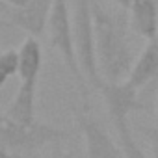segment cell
I'll use <instances>...</instances> for the list:
<instances>
[{"label":"cell","mask_w":158,"mask_h":158,"mask_svg":"<svg viewBox=\"0 0 158 158\" xmlns=\"http://www.w3.org/2000/svg\"><path fill=\"white\" fill-rule=\"evenodd\" d=\"M91 13L95 23V43L99 71L104 82H127L134 67V54L128 41V15L127 11H112L99 0H91Z\"/></svg>","instance_id":"6da1fadb"},{"label":"cell","mask_w":158,"mask_h":158,"mask_svg":"<svg viewBox=\"0 0 158 158\" xmlns=\"http://www.w3.org/2000/svg\"><path fill=\"white\" fill-rule=\"evenodd\" d=\"M47 30H48L50 47L61 56L67 71L71 73L78 91H80V95L86 102L91 88L86 82V78L80 71V65H78V56H76V47H74V32H73V17L69 11L67 0H54Z\"/></svg>","instance_id":"7a4b0ae2"},{"label":"cell","mask_w":158,"mask_h":158,"mask_svg":"<svg viewBox=\"0 0 158 158\" xmlns=\"http://www.w3.org/2000/svg\"><path fill=\"white\" fill-rule=\"evenodd\" d=\"M71 136L69 130L60 128L50 123L34 121L30 125H19L6 117H2L0 125V145L2 151H8L11 154L21 152H34L43 149L50 143H60L61 139H67Z\"/></svg>","instance_id":"3957f363"},{"label":"cell","mask_w":158,"mask_h":158,"mask_svg":"<svg viewBox=\"0 0 158 158\" xmlns=\"http://www.w3.org/2000/svg\"><path fill=\"white\" fill-rule=\"evenodd\" d=\"M74 47L78 56V65L91 89H101L104 80L99 71L97 43H95V23L91 13V0H76L73 17Z\"/></svg>","instance_id":"277c9868"},{"label":"cell","mask_w":158,"mask_h":158,"mask_svg":"<svg viewBox=\"0 0 158 158\" xmlns=\"http://www.w3.org/2000/svg\"><path fill=\"white\" fill-rule=\"evenodd\" d=\"M76 127L82 132V138L86 141L88 158H125L119 141H115L110 136V132L93 115L86 112H78Z\"/></svg>","instance_id":"5b68a950"},{"label":"cell","mask_w":158,"mask_h":158,"mask_svg":"<svg viewBox=\"0 0 158 158\" xmlns=\"http://www.w3.org/2000/svg\"><path fill=\"white\" fill-rule=\"evenodd\" d=\"M110 121H128V117L136 112L147 110L143 101L139 99V89H136L130 82H119V84H110L104 82V86L99 89Z\"/></svg>","instance_id":"8992f818"},{"label":"cell","mask_w":158,"mask_h":158,"mask_svg":"<svg viewBox=\"0 0 158 158\" xmlns=\"http://www.w3.org/2000/svg\"><path fill=\"white\" fill-rule=\"evenodd\" d=\"M54 0H32L21 10H11L6 19V24L17 26L32 37H39L48 26Z\"/></svg>","instance_id":"52a82bcc"},{"label":"cell","mask_w":158,"mask_h":158,"mask_svg":"<svg viewBox=\"0 0 158 158\" xmlns=\"http://www.w3.org/2000/svg\"><path fill=\"white\" fill-rule=\"evenodd\" d=\"M127 82H130L136 89L158 84V37L147 41Z\"/></svg>","instance_id":"ba28073f"},{"label":"cell","mask_w":158,"mask_h":158,"mask_svg":"<svg viewBox=\"0 0 158 158\" xmlns=\"http://www.w3.org/2000/svg\"><path fill=\"white\" fill-rule=\"evenodd\" d=\"M128 23L134 34L145 41L158 37V6L156 0H132L128 10Z\"/></svg>","instance_id":"9c48e42d"},{"label":"cell","mask_w":158,"mask_h":158,"mask_svg":"<svg viewBox=\"0 0 158 158\" xmlns=\"http://www.w3.org/2000/svg\"><path fill=\"white\" fill-rule=\"evenodd\" d=\"M35 88L37 84L32 82H21L17 93L13 95L11 102L8 104L2 117L19 123V125H30L35 119Z\"/></svg>","instance_id":"30bf717a"},{"label":"cell","mask_w":158,"mask_h":158,"mask_svg":"<svg viewBox=\"0 0 158 158\" xmlns=\"http://www.w3.org/2000/svg\"><path fill=\"white\" fill-rule=\"evenodd\" d=\"M19 58H21V69H19L21 82L37 84L39 73L43 67V48L37 37L28 35L23 41V45L19 47Z\"/></svg>","instance_id":"8fae6325"},{"label":"cell","mask_w":158,"mask_h":158,"mask_svg":"<svg viewBox=\"0 0 158 158\" xmlns=\"http://www.w3.org/2000/svg\"><path fill=\"white\" fill-rule=\"evenodd\" d=\"M114 128H115V134H117V141L125 152V158H149L143 149L138 145V141L134 139V134H132V128L128 125V121H114L112 123Z\"/></svg>","instance_id":"7c38bea8"},{"label":"cell","mask_w":158,"mask_h":158,"mask_svg":"<svg viewBox=\"0 0 158 158\" xmlns=\"http://www.w3.org/2000/svg\"><path fill=\"white\" fill-rule=\"evenodd\" d=\"M21 69V58L19 48H8L0 54V86H6L11 76L19 74Z\"/></svg>","instance_id":"4fadbf2b"},{"label":"cell","mask_w":158,"mask_h":158,"mask_svg":"<svg viewBox=\"0 0 158 158\" xmlns=\"http://www.w3.org/2000/svg\"><path fill=\"white\" fill-rule=\"evenodd\" d=\"M145 138L151 145V152H152V158H158V128L156 127H151V128H145Z\"/></svg>","instance_id":"5bb4252c"},{"label":"cell","mask_w":158,"mask_h":158,"mask_svg":"<svg viewBox=\"0 0 158 158\" xmlns=\"http://www.w3.org/2000/svg\"><path fill=\"white\" fill-rule=\"evenodd\" d=\"M2 2H4V6H10L11 10H21V8L28 6L32 0H2Z\"/></svg>","instance_id":"9a60e30c"},{"label":"cell","mask_w":158,"mask_h":158,"mask_svg":"<svg viewBox=\"0 0 158 158\" xmlns=\"http://www.w3.org/2000/svg\"><path fill=\"white\" fill-rule=\"evenodd\" d=\"M73 156H74L73 151H63V149H58V147L50 154V158H73Z\"/></svg>","instance_id":"2e32d148"},{"label":"cell","mask_w":158,"mask_h":158,"mask_svg":"<svg viewBox=\"0 0 158 158\" xmlns=\"http://www.w3.org/2000/svg\"><path fill=\"white\" fill-rule=\"evenodd\" d=\"M112 2H114L115 6H119L123 11H127V13H128V10H130V4H132V0H112Z\"/></svg>","instance_id":"e0dca14e"},{"label":"cell","mask_w":158,"mask_h":158,"mask_svg":"<svg viewBox=\"0 0 158 158\" xmlns=\"http://www.w3.org/2000/svg\"><path fill=\"white\" fill-rule=\"evenodd\" d=\"M0 158H21V156L11 154V152H8V151H0Z\"/></svg>","instance_id":"ac0fdd59"},{"label":"cell","mask_w":158,"mask_h":158,"mask_svg":"<svg viewBox=\"0 0 158 158\" xmlns=\"http://www.w3.org/2000/svg\"><path fill=\"white\" fill-rule=\"evenodd\" d=\"M156 128H158V101H156V125H154Z\"/></svg>","instance_id":"d6986e66"}]
</instances>
